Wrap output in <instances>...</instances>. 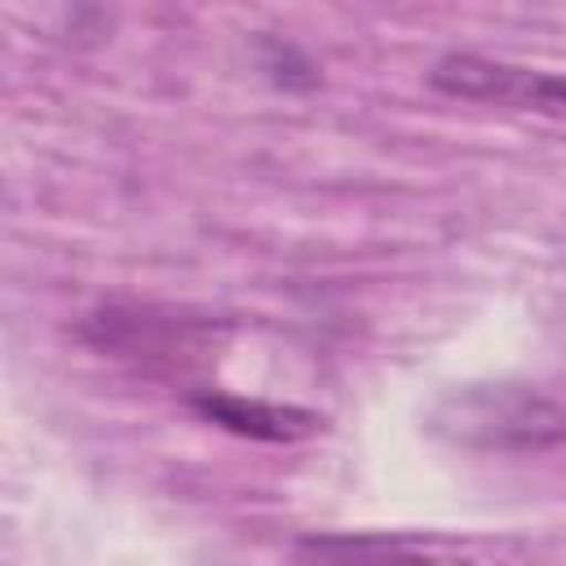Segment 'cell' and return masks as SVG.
<instances>
[{
	"mask_svg": "<svg viewBox=\"0 0 566 566\" xmlns=\"http://www.w3.org/2000/svg\"><path fill=\"white\" fill-rule=\"evenodd\" d=\"M429 429L469 451H548L566 442V407L531 385H460L433 402Z\"/></svg>",
	"mask_w": 566,
	"mask_h": 566,
	"instance_id": "cell-1",
	"label": "cell"
},
{
	"mask_svg": "<svg viewBox=\"0 0 566 566\" xmlns=\"http://www.w3.org/2000/svg\"><path fill=\"white\" fill-rule=\"evenodd\" d=\"M195 411L230 433H243V438H265V442H296V438H310L314 429H323V420L305 407H283V402H261V398H239V394H195L190 398Z\"/></svg>",
	"mask_w": 566,
	"mask_h": 566,
	"instance_id": "cell-4",
	"label": "cell"
},
{
	"mask_svg": "<svg viewBox=\"0 0 566 566\" xmlns=\"http://www.w3.org/2000/svg\"><path fill=\"white\" fill-rule=\"evenodd\" d=\"M429 80H433V88H442L451 97H464V102L531 111V115L566 124V75H553V71L491 62V57H478V53H447L429 71Z\"/></svg>",
	"mask_w": 566,
	"mask_h": 566,
	"instance_id": "cell-3",
	"label": "cell"
},
{
	"mask_svg": "<svg viewBox=\"0 0 566 566\" xmlns=\"http://www.w3.org/2000/svg\"><path fill=\"white\" fill-rule=\"evenodd\" d=\"M301 566H535V553L517 539L442 535V531H363V535H310Z\"/></svg>",
	"mask_w": 566,
	"mask_h": 566,
	"instance_id": "cell-2",
	"label": "cell"
}]
</instances>
